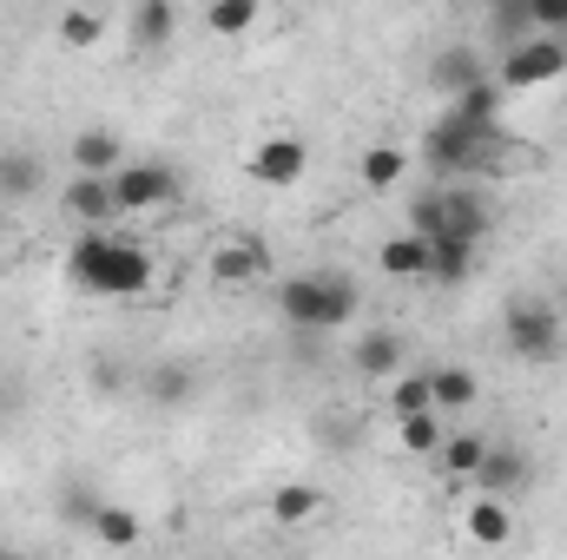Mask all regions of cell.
I'll list each match as a JSON object with an SVG mask.
<instances>
[{
    "label": "cell",
    "instance_id": "cell-1",
    "mask_svg": "<svg viewBox=\"0 0 567 560\" xmlns=\"http://www.w3.org/2000/svg\"><path fill=\"white\" fill-rule=\"evenodd\" d=\"M66 278L80 283L86 297L126 303V297H145L152 290V251H145L140 238H120L106 225H86L73 238V251H66Z\"/></svg>",
    "mask_w": 567,
    "mask_h": 560
},
{
    "label": "cell",
    "instance_id": "cell-2",
    "mask_svg": "<svg viewBox=\"0 0 567 560\" xmlns=\"http://www.w3.org/2000/svg\"><path fill=\"white\" fill-rule=\"evenodd\" d=\"M495 152H502V126L468 120V113H455V106H442V120H429V133H423V165L442 178V185H449V178L488 172Z\"/></svg>",
    "mask_w": 567,
    "mask_h": 560
},
{
    "label": "cell",
    "instance_id": "cell-3",
    "mask_svg": "<svg viewBox=\"0 0 567 560\" xmlns=\"http://www.w3.org/2000/svg\"><path fill=\"white\" fill-rule=\"evenodd\" d=\"M410 231H423L429 245H462V251H482V238H488V205H482V191H468L462 178H435L429 191H416V205H410Z\"/></svg>",
    "mask_w": 567,
    "mask_h": 560
},
{
    "label": "cell",
    "instance_id": "cell-4",
    "mask_svg": "<svg viewBox=\"0 0 567 560\" xmlns=\"http://www.w3.org/2000/svg\"><path fill=\"white\" fill-rule=\"evenodd\" d=\"M278 317L303 336H323V330H343L357 317V283L337 278V271H317V278H284L278 283Z\"/></svg>",
    "mask_w": 567,
    "mask_h": 560
},
{
    "label": "cell",
    "instance_id": "cell-5",
    "mask_svg": "<svg viewBox=\"0 0 567 560\" xmlns=\"http://www.w3.org/2000/svg\"><path fill=\"white\" fill-rule=\"evenodd\" d=\"M502 336H508L515 363H555L567 350V323L548 297H515L508 317H502Z\"/></svg>",
    "mask_w": 567,
    "mask_h": 560
},
{
    "label": "cell",
    "instance_id": "cell-6",
    "mask_svg": "<svg viewBox=\"0 0 567 560\" xmlns=\"http://www.w3.org/2000/svg\"><path fill=\"white\" fill-rule=\"evenodd\" d=\"M561 73H567V46H561V33H528V40L502 46V66H495V80H502L508 93L548 86V80H561Z\"/></svg>",
    "mask_w": 567,
    "mask_h": 560
},
{
    "label": "cell",
    "instance_id": "cell-7",
    "mask_svg": "<svg viewBox=\"0 0 567 560\" xmlns=\"http://www.w3.org/2000/svg\"><path fill=\"white\" fill-rule=\"evenodd\" d=\"M172 198H178V172H172L165 158H126V165L113 172V205H120V218L158 211V205H172Z\"/></svg>",
    "mask_w": 567,
    "mask_h": 560
},
{
    "label": "cell",
    "instance_id": "cell-8",
    "mask_svg": "<svg viewBox=\"0 0 567 560\" xmlns=\"http://www.w3.org/2000/svg\"><path fill=\"white\" fill-rule=\"evenodd\" d=\"M245 172H251L258 185H271V191H297V185H303V172H310V145L297 139V133H271V139L251 145Z\"/></svg>",
    "mask_w": 567,
    "mask_h": 560
},
{
    "label": "cell",
    "instance_id": "cell-9",
    "mask_svg": "<svg viewBox=\"0 0 567 560\" xmlns=\"http://www.w3.org/2000/svg\"><path fill=\"white\" fill-rule=\"evenodd\" d=\"M528 481H535V462H528L522 448H508V442H488V455H482V468H475V488H482V495L515 501Z\"/></svg>",
    "mask_w": 567,
    "mask_h": 560
},
{
    "label": "cell",
    "instance_id": "cell-10",
    "mask_svg": "<svg viewBox=\"0 0 567 560\" xmlns=\"http://www.w3.org/2000/svg\"><path fill=\"white\" fill-rule=\"evenodd\" d=\"M212 278L231 283V290H238V283H265L271 278V251H265L258 238H225V245L212 251Z\"/></svg>",
    "mask_w": 567,
    "mask_h": 560
},
{
    "label": "cell",
    "instance_id": "cell-11",
    "mask_svg": "<svg viewBox=\"0 0 567 560\" xmlns=\"http://www.w3.org/2000/svg\"><path fill=\"white\" fill-rule=\"evenodd\" d=\"M475 80H488V60H482L475 46H462V40H455V46H442V53L429 60V86H435L442 100H455V93H468Z\"/></svg>",
    "mask_w": 567,
    "mask_h": 560
},
{
    "label": "cell",
    "instance_id": "cell-12",
    "mask_svg": "<svg viewBox=\"0 0 567 560\" xmlns=\"http://www.w3.org/2000/svg\"><path fill=\"white\" fill-rule=\"evenodd\" d=\"M66 218H80V225H113V218H120V205H113V172H73V185H66Z\"/></svg>",
    "mask_w": 567,
    "mask_h": 560
},
{
    "label": "cell",
    "instance_id": "cell-13",
    "mask_svg": "<svg viewBox=\"0 0 567 560\" xmlns=\"http://www.w3.org/2000/svg\"><path fill=\"white\" fill-rule=\"evenodd\" d=\"M462 535H468L475 548H508V541H515V508H508L502 495H475V501L462 508Z\"/></svg>",
    "mask_w": 567,
    "mask_h": 560
},
{
    "label": "cell",
    "instance_id": "cell-14",
    "mask_svg": "<svg viewBox=\"0 0 567 560\" xmlns=\"http://www.w3.org/2000/svg\"><path fill=\"white\" fill-rule=\"evenodd\" d=\"M403 178H410V152L403 145H390V139L363 145V158H357V185L363 191H396Z\"/></svg>",
    "mask_w": 567,
    "mask_h": 560
},
{
    "label": "cell",
    "instance_id": "cell-15",
    "mask_svg": "<svg viewBox=\"0 0 567 560\" xmlns=\"http://www.w3.org/2000/svg\"><path fill=\"white\" fill-rule=\"evenodd\" d=\"M350 363H357V376H370V383H390V376L403 370V336H396V330H370V336H357Z\"/></svg>",
    "mask_w": 567,
    "mask_h": 560
},
{
    "label": "cell",
    "instance_id": "cell-16",
    "mask_svg": "<svg viewBox=\"0 0 567 560\" xmlns=\"http://www.w3.org/2000/svg\"><path fill=\"white\" fill-rule=\"evenodd\" d=\"M120 165H126V139H120V133L86 126V133L73 139V172H120Z\"/></svg>",
    "mask_w": 567,
    "mask_h": 560
},
{
    "label": "cell",
    "instance_id": "cell-17",
    "mask_svg": "<svg viewBox=\"0 0 567 560\" xmlns=\"http://www.w3.org/2000/svg\"><path fill=\"white\" fill-rule=\"evenodd\" d=\"M429 396H435V409H442V416H455V409H468V403L482 396V383H475V370L442 363V370H429Z\"/></svg>",
    "mask_w": 567,
    "mask_h": 560
},
{
    "label": "cell",
    "instance_id": "cell-18",
    "mask_svg": "<svg viewBox=\"0 0 567 560\" xmlns=\"http://www.w3.org/2000/svg\"><path fill=\"white\" fill-rule=\"evenodd\" d=\"M323 515V488L317 481H284L278 495H271V521L278 528H303V521H317Z\"/></svg>",
    "mask_w": 567,
    "mask_h": 560
},
{
    "label": "cell",
    "instance_id": "cell-19",
    "mask_svg": "<svg viewBox=\"0 0 567 560\" xmlns=\"http://www.w3.org/2000/svg\"><path fill=\"white\" fill-rule=\"evenodd\" d=\"M40 185H47V165L33 152H0V198L27 205V198H40Z\"/></svg>",
    "mask_w": 567,
    "mask_h": 560
},
{
    "label": "cell",
    "instance_id": "cell-20",
    "mask_svg": "<svg viewBox=\"0 0 567 560\" xmlns=\"http://www.w3.org/2000/svg\"><path fill=\"white\" fill-rule=\"evenodd\" d=\"M126 33H133V46H145V53L165 46V40L178 33V7H172V0H140L133 20H126Z\"/></svg>",
    "mask_w": 567,
    "mask_h": 560
},
{
    "label": "cell",
    "instance_id": "cell-21",
    "mask_svg": "<svg viewBox=\"0 0 567 560\" xmlns=\"http://www.w3.org/2000/svg\"><path fill=\"white\" fill-rule=\"evenodd\" d=\"M86 528H93V541H100V548H140V541H145L140 515H133V508H113V501H100V508L86 515Z\"/></svg>",
    "mask_w": 567,
    "mask_h": 560
},
{
    "label": "cell",
    "instance_id": "cell-22",
    "mask_svg": "<svg viewBox=\"0 0 567 560\" xmlns=\"http://www.w3.org/2000/svg\"><path fill=\"white\" fill-rule=\"evenodd\" d=\"M53 33H60V46H73V53H93V46L106 40V13H100V7H60Z\"/></svg>",
    "mask_w": 567,
    "mask_h": 560
},
{
    "label": "cell",
    "instance_id": "cell-23",
    "mask_svg": "<svg viewBox=\"0 0 567 560\" xmlns=\"http://www.w3.org/2000/svg\"><path fill=\"white\" fill-rule=\"evenodd\" d=\"M482 455H488V442H482V435H468V428H455V435H442V448H435L429 462H442V475H455V481H475Z\"/></svg>",
    "mask_w": 567,
    "mask_h": 560
},
{
    "label": "cell",
    "instance_id": "cell-24",
    "mask_svg": "<svg viewBox=\"0 0 567 560\" xmlns=\"http://www.w3.org/2000/svg\"><path fill=\"white\" fill-rule=\"evenodd\" d=\"M377 265H383V278H429V238L423 231L390 238V245L377 251Z\"/></svg>",
    "mask_w": 567,
    "mask_h": 560
},
{
    "label": "cell",
    "instance_id": "cell-25",
    "mask_svg": "<svg viewBox=\"0 0 567 560\" xmlns=\"http://www.w3.org/2000/svg\"><path fill=\"white\" fill-rule=\"evenodd\" d=\"M205 27L218 40H238V33L258 27V0H205Z\"/></svg>",
    "mask_w": 567,
    "mask_h": 560
},
{
    "label": "cell",
    "instance_id": "cell-26",
    "mask_svg": "<svg viewBox=\"0 0 567 560\" xmlns=\"http://www.w3.org/2000/svg\"><path fill=\"white\" fill-rule=\"evenodd\" d=\"M192 396V370H178V363H158L152 376H145V403H158V409H178Z\"/></svg>",
    "mask_w": 567,
    "mask_h": 560
},
{
    "label": "cell",
    "instance_id": "cell-27",
    "mask_svg": "<svg viewBox=\"0 0 567 560\" xmlns=\"http://www.w3.org/2000/svg\"><path fill=\"white\" fill-rule=\"evenodd\" d=\"M396 442L410 448V455H435L442 448V409H416V416L396 422Z\"/></svg>",
    "mask_w": 567,
    "mask_h": 560
},
{
    "label": "cell",
    "instance_id": "cell-28",
    "mask_svg": "<svg viewBox=\"0 0 567 560\" xmlns=\"http://www.w3.org/2000/svg\"><path fill=\"white\" fill-rule=\"evenodd\" d=\"M488 27H495V40H502V46L528 40V33H535V20H528V0H488Z\"/></svg>",
    "mask_w": 567,
    "mask_h": 560
},
{
    "label": "cell",
    "instance_id": "cell-29",
    "mask_svg": "<svg viewBox=\"0 0 567 560\" xmlns=\"http://www.w3.org/2000/svg\"><path fill=\"white\" fill-rule=\"evenodd\" d=\"M475 271V251L462 245H429V283H462Z\"/></svg>",
    "mask_w": 567,
    "mask_h": 560
},
{
    "label": "cell",
    "instance_id": "cell-30",
    "mask_svg": "<svg viewBox=\"0 0 567 560\" xmlns=\"http://www.w3.org/2000/svg\"><path fill=\"white\" fill-rule=\"evenodd\" d=\"M416 409H435V396H429V376H390V416H416Z\"/></svg>",
    "mask_w": 567,
    "mask_h": 560
},
{
    "label": "cell",
    "instance_id": "cell-31",
    "mask_svg": "<svg viewBox=\"0 0 567 560\" xmlns=\"http://www.w3.org/2000/svg\"><path fill=\"white\" fill-rule=\"evenodd\" d=\"M535 33H567V0H528Z\"/></svg>",
    "mask_w": 567,
    "mask_h": 560
}]
</instances>
